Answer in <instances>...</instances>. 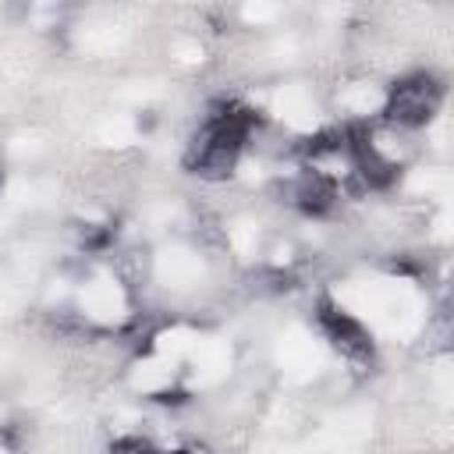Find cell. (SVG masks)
<instances>
[{"instance_id": "7a4b0ae2", "label": "cell", "mask_w": 454, "mask_h": 454, "mask_svg": "<svg viewBox=\"0 0 454 454\" xmlns=\"http://www.w3.org/2000/svg\"><path fill=\"white\" fill-rule=\"evenodd\" d=\"M443 103V85L426 74V71H415L408 78H397L387 92V103H383V117L397 128H426L436 110Z\"/></svg>"}, {"instance_id": "277c9868", "label": "cell", "mask_w": 454, "mask_h": 454, "mask_svg": "<svg viewBox=\"0 0 454 454\" xmlns=\"http://www.w3.org/2000/svg\"><path fill=\"white\" fill-rule=\"evenodd\" d=\"M344 153L351 156L358 177L369 184V188H390L397 181V163H390L387 156H380L376 142H372V131L365 124H348L344 128Z\"/></svg>"}, {"instance_id": "5b68a950", "label": "cell", "mask_w": 454, "mask_h": 454, "mask_svg": "<svg viewBox=\"0 0 454 454\" xmlns=\"http://www.w3.org/2000/svg\"><path fill=\"white\" fill-rule=\"evenodd\" d=\"M287 199L294 209H301L305 216H326L333 206H337V181L323 170H301L291 188H287Z\"/></svg>"}, {"instance_id": "9c48e42d", "label": "cell", "mask_w": 454, "mask_h": 454, "mask_svg": "<svg viewBox=\"0 0 454 454\" xmlns=\"http://www.w3.org/2000/svg\"><path fill=\"white\" fill-rule=\"evenodd\" d=\"M153 401H160V404H184L188 394L184 390H160V394H153Z\"/></svg>"}, {"instance_id": "ba28073f", "label": "cell", "mask_w": 454, "mask_h": 454, "mask_svg": "<svg viewBox=\"0 0 454 454\" xmlns=\"http://www.w3.org/2000/svg\"><path fill=\"white\" fill-rule=\"evenodd\" d=\"M114 234H117V231H114L110 223H99L96 231H89V227H85V234H82V245H85L89 252H103V248L114 241Z\"/></svg>"}, {"instance_id": "8992f818", "label": "cell", "mask_w": 454, "mask_h": 454, "mask_svg": "<svg viewBox=\"0 0 454 454\" xmlns=\"http://www.w3.org/2000/svg\"><path fill=\"white\" fill-rule=\"evenodd\" d=\"M301 153L309 160H319V156H333V153H344V128H326V131H316L301 142Z\"/></svg>"}, {"instance_id": "52a82bcc", "label": "cell", "mask_w": 454, "mask_h": 454, "mask_svg": "<svg viewBox=\"0 0 454 454\" xmlns=\"http://www.w3.org/2000/svg\"><path fill=\"white\" fill-rule=\"evenodd\" d=\"M110 454H160V450L153 447V440H149V436L131 433V436H117V440L110 443Z\"/></svg>"}, {"instance_id": "30bf717a", "label": "cell", "mask_w": 454, "mask_h": 454, "mask_svg": "<svg viewBox=\"0 0 454 454\" xmlns=\"http://www.w3.org/2000/svg\"><path fill=\"white\" fill-rule=\"evenodd\" d=\"M167 454H192V450H167Z\"/></svg>"}, {"instance_id": "8fae6325", "label": "cell", "mask_w": 454, "mask_h": 454, "mask_svg": "<svg viewBox=\"0 0 454 454\" xmlns=\"http://www.w3.org/2000/svg\"><path fill=\"white\" fill-rule=\"evenodd\" d=\"M0 184H4V174H0Z\"/></svg>"}, {"instance_id": "3957f363", "label": "cell", "mask_w": 454, "mask_h": 454, "mask_svg": "<svg viewBox=\"0 0 454 454\" xmlns=\"http://www.w3.org/2000/svg\"><path fill=\"white\" fill-rule=\"evenodd\" d=\"M316 323L319 330L326 333V340L351 362H372V337L369 330L351 316L344 312L340 305H333L330 298H319L316 305Z\"/></svg>"}, {"instance_id": "6da1fadb", "label": "cell", "mask_w": 454, "mask_h": 454, "mask_svg": "<svg viewBox=\"0 0 454 454\" xmlns=\"http://www.w3.org/2000/svg\"><path fill=\"white\" fill-rule=\"evenodd\" d=\"M259 110L245 106V103H220L206 124L199 128V135L192 138L188 153H184V167L206 181H223L234 174L238 156L252 135V128H259Z\"/></svg>"}]
</instances>
